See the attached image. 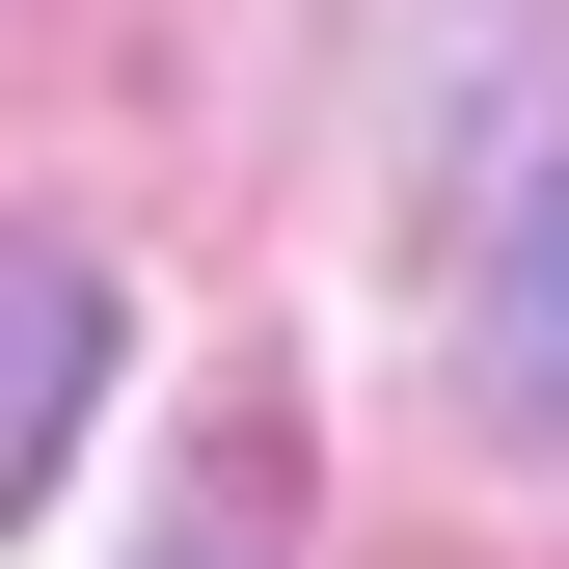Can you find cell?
I'll return each mask as SVG.
<instances>
[{
	"label": "cell",
	"instance_id": "1",
	"mask_svg": "<svg viewBox=\"0 0 569 569\" xmlns=\"http://www.w3.org/2000/svg\"><path fill=\"white\" fill-rule=\"evenodd\" d=\"M542 136H569V0H380V190H407V244H461Z\"/></svg>",
	"mask_w": 569,
	"mask_h": 569
},
{
	"label": "cell",
	"instance_id": "2",
	"mask_svg": "<svg viewBox=\"0 0 569 569\" xmlns=\"http://www.w3.org/2000/svg\"><path fill=\"white\" fill-rule=\"evenodd\" d=\"M435 326H461V407H488V435L569 461V136H542V163L435 244Z\"/></svg>",
	"mask_w": 569,
	"mask_h": 569
},
{
	"label": "cell",
	"instance_id": "3",
	"mask_svg": "<svg viewBox=\"0 0 569 569\" xmlns=\"http://www.w3.org/2000/svg\"><path fill=\"white\" fill-rule=\"evenodd\" d=\"M82 407H109V271L82 244H0V516L82 461Z\"/></svg>",
	"mask_w": 569,
	"mask_h": 569
},
{
	"label": "cell",
	"instance_id": "4",
	"mask_svg": "<svg viewBox=\"0 0 569 569\" xmlns=\"http://www.w3.org/2000/svg\"><path fill=\"white\" fill-rule=\"evenodd\" d=\"M136 569H299V407H218L190 435V488H163V542Z\"/></svg>",
	"mask_w": 569,
	"mask_h": 569
}]
</instances>
